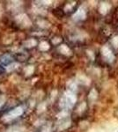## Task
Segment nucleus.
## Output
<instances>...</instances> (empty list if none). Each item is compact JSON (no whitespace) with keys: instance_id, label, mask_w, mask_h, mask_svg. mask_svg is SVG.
<instances>
[{"instance_id":"obj_1","label":"nucleus","mask_w":118,"mask_h":132,"mask_svg":"<svg viewBox=\"0 0 118 132\" xmlns=\"http://www.w3.org/2000/svg\"><path fill=\"white\" fill-rule=\"evenodd\" d=\"M23 108L22 107H17L12 109L11 111H9L8 113L4 116L3 117V121L5 122H11V121L14 120V119L18 118L19 116H20L21 114H23Z\"/></svg>"},{"instance_id":"obj_3","label":"nucleus","mask_w":118,"mask_h":132,"mask_svg":"<svg viewBox=\"0 0 118 132\" xmlns=\"http://www.w3.org/2000/svg\"><path fill=\"white\" fill-rule=\"evenodd\" d=\"M5 96H0V108L2 107V106L5 104Z\"/></svg>"},{"instance_id":"obj_2","label":"nucleus","mask_w":118,"mask_h":132,"mask_svg":"<svg viewBox=\"0 0 118 132\" xmlns=\"http://www.w3.org/2000/svg\"><path fill=\"white\" fill-rule=\"evenodd\" d=\"M12 62V57L10 55H4L3 56H1L0 58V63L3 65H9Z\"/></svg>"}]
</instances>
